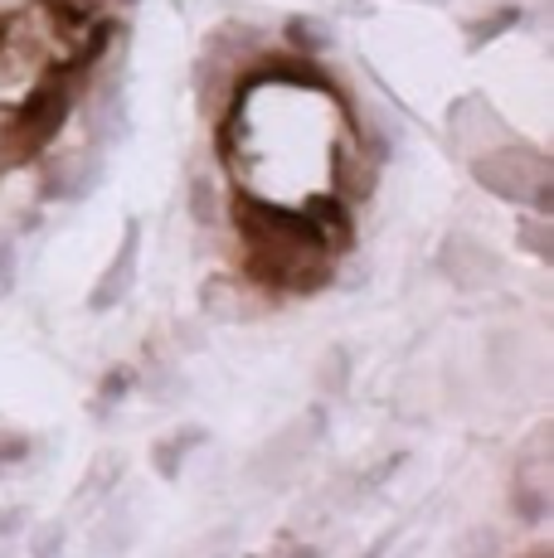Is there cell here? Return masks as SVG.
<instances>
[{"mask_svg": "<svg viewBox=\"0 0 554 558\" xmlns=\"http://www.w3.org/2000/svg\"><path fill=\"white\" fill-rule=\"evenodd\" d=\"M520 20H526V15H520V5H496V10H486L482 20H467L462 35H467V45H472V49H486L492 39L506 35V29H516Z\"/></svg>", "mask_w": 554, "mask_h": 558, "instance_id": "14", "label": "cell"}, {"mask_svg": "<svg viewBox=\"0 0 554 558\" xmlns=\"http://www.w3.org/2000/svg\"><path fill=\"white\" fill-rule=\"evenodd\" d=\"M277 558H322V554L306 549V544H297V549H287V554H277Z\"/></svg>", "mask_w": 554, "mask_h": 558, "instance_id": "27", "label": "cell"}, {"mask_svg": "<svg viewBox=\"0 0 554 558\" xmlns=\"http://www.w3.org/2000/svg\"><path fill=\"white\" fill-rule=\"evenodd\" d=\"M112 5H122V10H136V5H142V0H112Z\"/></svg>", "mask_w": 554, "mask_h": 558, "instance_id": "28", "label": "cell"}, {"mask_svg": "<svg viewBox=\"0 0 554 558\" xmlns=\"http://www.w3.org/2000/svg\"><path fill=\"white\" fill-rule=\"evenodd\" d=\"M117 471H122V457H117V452H103L98 461H93V471H88V481H83L79 500H83V496H103V490H112V486H117Z\"/></svg>", "mask_w": 554, "mask_h": 558, "instance_id": "20", "label": "cell"}, {"mask_svg": "<svg viewBox=\"0 0 554 558\" xmlns=\"http://www.w3.org/2000/svg\"><path fill=\"white\" fill-rule=\"evenodd\" d=\"M190 219H195L200 229H215V223L224 219L219 185H215V175H205V170H195V175H190Z\"/></svg>", "mask_w": 554, "mask_h": 558, "instance_id": "15", "label": "cell"}, {"mask_svg": "<svg viewBox=\"0 0 554 558\" xmlns=\"http://www.w3.org/2000/svg\"><path fill=\"white\" fill-rule=\"evenodd\" d=\"M510 506H516V514L526 524H540L550 514V496L540 486H530V481H516V486H510Z\"/></svg>", "mask_w": 554, "mask_h": 558, "instance_id": "18", "label": "cell"}, {"mask_svg": "<svg viewBox=\"0 0 554 558\" xmlns=\"http://www.w3.org/2000/svg\"><path fill=\"white\" fill-rule=\"evenodd\" d=\"M520 243H526V248L535 253L540 263H554V229H550V219H530V223H520Z\"/></svg>", "mask_w": 554, "mask_h": 558, "instance_id": "22", "label": "cell"}, {"mask_svg": "<svg viewBox=\"0 0 554 558\" xmlns=\"http://www.w3.org/2000/svg\"><path fill=\"white\" fill-rule=\"evenodd\" d=\"M438 272L447 277L453 287H462V292H482V287L501 282V253L486 248L482 239H472V233H447V239L438 243Z\"/></svg>", "mask_w": 554, "mask_h": 558, "instance_id": "3", "label": "cell"}, {"mask_svg": "<svg viewBox=\"0 0 554 558\" xmlns=\"http://www.w3.org/2000/svg\"><path fill=\"white\" fill-rule=\"evenodd\" d=\"M136 263H142V219H127L112 263L103 267V277L93 282V292H88V311H98V316H103V311L122 306L127 292L136 287Z\"/></svg>", "mask_w": 554, "mask_h": 558, "instance_id": "7", "label": "cell"}, {"mask_svg": "<svg viewBox=\"0 0 554 558\" xmlns=\"http://www.w3.org/2000/svg\"><path fill=\"white\" fill-rule=\"evenodd\" d=\"M375 175H380V166L365 151H360L356 136H346V142L332 146V195L340 204L365 199L370 190H375Z\"/></svg>", "mask_w": 554, "mask_h": 558, "instance_id": "11", "label": "cell"}, {"mask_svg": "<svg viewBox=\"0 0 554 558\" xmlns=\"http://www.w3.org/2000/svg\"><path fill=\"white\" fill-rule=\"evenodd\" d=\"M472 180L486 195H496L506 204H526L535 219H550L554 214V166L545 151H535L526 142H506V146L472 156Z\"/></svg>", "mask_w": 554, "mask_h": 558, "instance_id": "2", "label": "cell"}, {"mask_svg": "<svg viewBox=\"0 0 554 558\" xmlns=\"http://www.w3.org/2000/svg\"><path fill=\"white\" fill-rule=\"evenodd\" d=\"M200 302H205V311L209 316H219V320H239L243 316V296L233 292V282H224V277L200 292Z\"/></svg>", "mask_w": 554, "mask_h": 558, "instance_id": "16", "label": "cell"}, {"mask_svg": "<svg viewBox=\"0 0 554 558\" xmlns=\"http://www.w3.org/2000/svg\"><path fill=\"white\" fill-rule=\"evenodd\" d=\"M326 433V413L322 408H312V413L306 417H297L292 427H287V433H277L268 447H263L258 457H253V476L258 481H273V476H282L287 466H297V461H302L306 452H312V442L316 437Z\"/></svg>", "mask_w": 554, "mask_h": 558, "instance_id": "8", "label": "cell"}, {"mask_svg": "<svg viewBox=\"0 0 554 558\" xmlns=\"http://www.w3.org/2000/svg\"><path fill=\"white\" fill-rule=\"evenodd\" d=\"M350 379V350L346 345H332L326 350V360L316 364V384H322V393H340Z\"/></svg>", "mask_w": 554, "mask_h": 558, "instance_id": "17", "label": "cell"}, {"mask_svg": "<svg viewBox=\"0 0 554 558\" xmlns=\"http://www.w3.org/2000/svg\"><path fill=\"white\" fill-rule=\"evenodd\" d=\"M29 452V442L20 433H10V437H0V466H5V461H20Z\"/></svg>", "mask_w": 554, "mask_h": 558, "instance_id": "25", "label": "cell"}, {"mask_svg": "<svg viewBox=\"0 0 554 558\" xmlns=\"http://www.w3.org/2000/svg\"><path fill=\"white\" fill-rule=\"evenodd\" d=\"M0 39H5V15H0Z\"/></svg>", "mask_w": 554, "mask_h": 558, "instance_id": "29", "label": "cell"}, {"mask_svg": "<svg viewBox=\"0 0 554 558\" xmlns=\"http://www.w3.org/2000/svg\"><path fill=\"white\" fill-rule=\"evenodd\" d=\"M63 544H69V530L55 520V524H39L29 534V558H63Z\"/></svg>", "mask_w": 554, "mask_h": 558, "instance_id": "21", "label": "cell"}, {"mask_svg": "<svg viewBox=\"0 0 554 558\" xmlns=\"http://www.w3.org/2000/svg\"><path fill=\"white\" fill-rule=\"evenodd\" d=\"M302 219L312 223L316 243L326 257H340L356 248V219H350V204H340L336 195H312L302 204Z\"/></svg>", "mask_w": 554, "mask_h": 558, "instance_id": "10", "label": "cell"}, {"mask_svg": "<svg viewBox=\"0 0 554 558\" xmlns=\"http://www.w3.org/2000/svg\"><path fill=\"white\" fill-rule=\"evenodd\" d=\"M127 389H132V369H108L103 374V384H98V403H93V413L108 417L112 408L127 399Z\"/></svg>", "mask_w": 554, "mask_h": 558, "instance_id": "19", "label": "cell"}, {"mask_svg": "<svg viewBox=\"0 0 554 558\" xmlns=\"http://www.w3.org/2000/svg\"><path fill=\"white\" fill-rule=\"evenodd\" d=\"M239 78H243V69L239 63H229L224 53L215 49H205L195 59V98H200V112H209L219 122V117H229L233 107H239Z\"/></svg>", "mask_w": 554, "mask_h": 558, "instance_id": "9", "label": "cell"}, {"mask_svg": "<svg viewBox=\"0 0 554 558\" xmlns=\"http://www.w3.org/2000/svg\"><path fill=\"white\" fill-rule=\"evenodd\" d=\"M447 132H453V142L462 146L467 156H482L492 151V146H506V122L496 117V107L482 98V93H467V98H457L447 107Z\"/></svg>", "mask_w": 554, "mask_h": 558, "instance_id": "5", "label": "cell"}, {"mask_svg": "<svg viewBox=\"0 0 554 558\" xmlns=\"http://www.w3.org/2000/svg\"><path fill=\"white\" fill-rule=\"evenodd\" d=\"M83 126H88V146L93 151H112L132 136V107H127V93L117 78H103L98 88L83 102Z\"/></svg>", "mask_w": 554, "mask_h": 558, "instance_id": "4", "label": "cell"}, {"mask_svg": "<svg viewBox=\"0 0 554 558\" xmlns=\"http://www.w3.org/2000/svg\"><path fill=\"white\" fill-rule=\"evenodd\" d=\"M103 180H108V160H103V151L49 160V166H45V185H39V199H45V204H79V199H88Z\"/></svg>", "mask_w": 554, "mask_h": 558, "instance_id": "6", "label": "cell"}, {"mask_svg": "<svg viewBox=\"0 0 554 558\" xmlns=\"http://www.w3.org/2000/svg\"><path fill=\"white\" fill-rule=\"evenodd\" d=\"M83 73H88L83 63H55L45 78L25 88L15 112L0 117V160L5 166H25V160L49 151V142L69 126L73 107H79Z\"/></svg>", "mask_w": 554, "mask_h": 558, "instance_id": "1", "label": "cell"}, {"mask_svg": "<svg viewBox=\"0 0 554 558\" xmlns=\"http://www.w3.org/2000/svg\"><path fill=\"white\" fill-rule=\"evenodd\" d=\"M282 39H287V49L302 53V59H322L326 49H336V29L326 25L322 15H287Z\"/></svg>", "mask_w": 554, "mask_h": 558, "instance_id": "12", "label": "cell"}, {"mask_svg": "<svg viewBox=\"0 0 554 558\" xmlns=\"http://www.w3.org/2000/svg\"><path fill=\"white\" fill-rule=\"evenodd\" d=\"M15 292V239L0 233V296Z\"/></svg>", "mask_w": 554, "mask_h": 558, "instance_id": "24", "label": "cell"}, {"mask_svg": "<svg viewBox=\"0 0 554 558\" xmlns=\"http://www.w3.org/2000/svg\"><path fill=\"white\" fill-rule=\"evenodd\" d=\"M205 427H180V433H170L166 442H156L152 447V466H156V476H166V481H176L180 476V466H185V457L195 452V447H205Z\"/></svg>", "mask_w": 554, "mask_h": 558, "instance_id": "13", "label": "cell"}, {"mask_svg": "<svg viewBox=\"0 0 554 558\" xmlns=\"http://www.w3.org/2000/svg\"><path fill=\"white\" fill-rule=\"evenodd\" d=\"M25 530V510H0V539H15Z\"/></svg>", "mask_w": 554, "mask_h": 558, "instance_id": "26", "label": "cell"}, {"mask_svg": "<svg viewBox=\"0 0 554 558\" xmlns=\"http://www.w3.org/2000/svg\"><path fill=\"white\" fill-rule=\"evenodd\" d=\"M496 554H501L496 530H467L457 539V558H496Z\"/></svg>", "mask_w": 554, "mask_h": 558, "instance_id": "23", "label": "cell"}]
</instances>
